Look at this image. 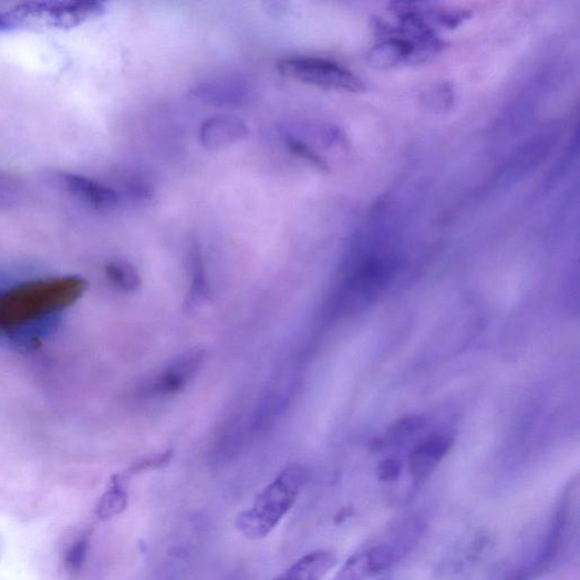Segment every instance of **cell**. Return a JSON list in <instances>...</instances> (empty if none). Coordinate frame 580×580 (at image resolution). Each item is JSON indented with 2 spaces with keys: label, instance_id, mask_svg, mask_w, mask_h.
<instances>
[{
  "label": "cell",
  "instance_id": "44dd1931",
  "mask_svg": "<svg viewBox=\"0 0 580 580\" xmlns=\"http://www.w3.org/2000/svg\"><path fill=\"white\" fill-rule=\"evenodd\" d=\"M20 187L12 177L0 174V208L12 207L19 200Z\"/></svg>",
  "mask_w": 580,
  "mask_h": 580
},
{
  "label": "cell",
  "instance_id": "7c38bea8",
  "mask_svg": "<svg viewBox=\"0 0 580 580\" xmlns=\"http://www.w3.org/2000/svg\"><path fill=\"white\" fill-rule=\"evenodd\" d=\"M452 439L445 435H432L420 444L411 455V472L415 478L427 477L450 452Z\"/></svg>",
  "mask_w": 580,
  "mask_h": 580
},
{
  "label": "cell",
  "instance_id": "9c48e42d",
  "mask_svg": "<svg viewBox=\"0 0 580 580\" xmlns=\"http://www.w3.org/2000/svg\"><path fill=\"white\" fill-rule=\"evenodd\" d=\"M52 182L69 196L92 209L108 211L120 206L118 193L92 178L72 173H56Z\"/></svg>",
  "mask_w": 580,
  "mask_h": 580
},
{
  "label": "cell",
  "instance_id": "7a4b0ae2",
  "mask_svg": "<svg viewBox=\"0 0 580 580\" xmlns=\"http://www.w3.org/2000/svg\"><path fill=\"white\" fill-rule=\"evenodd\" d=\"M426 528L420 516L406 517L353 553L332 580H367L393 569L418 545Z\"/></svg>",
  "mask_w": 580,
  "mask_h": 580
},
{
  "label": "cell",
  "instance_id": "ffe728a7",
  "mask_svg": "<svg viewBox=\"0 0 580 580\" xmlns=\"http://www.w3.org/2000/svg\"><path fill=\"white\" fill-rule=\"evenodd\" d=\"M87 552V541L85 539H80L72 543L68 549L64 557L65 569L75 574L82 569Z\"/></svg>",
  "mask_w": 580,
  "mask_h": 580
},
{
  "label": "cell",
  "instance_id": "5b68a950",
  "mask_svg": "<svg viewBox=\"0 0 580 580\" xmlns=\"http://www.w3.org/2000/svg\"><path fill=\"white\" fill-rule=\"evenodd\" d=\"M106 12L100 2H29L17 6L10 13L18 21L59 29L79 27Z\"/></svg>",
  "mask_w": 580,
  "mask_h": 580
},
{
  "label": "cell",
  "instance_id": "9a60e30c",
  "mask_svg": "<svg viewBox=\"0 0 580 580\" xmlns=\"http://www.w3.org/2000/svg\"><path fill=\"white\" fill-rule=\"evenodd\" d=\"M188 268L190 286L188 292V303L196 305L210 299V286L206 273V266L200 248L193 246L188 255Z\"/></svg>",
  "mask_w": 580,
  "mask_h": 580
},
{
  "label": "cell",
  "instance_id": "ac0fdd59",
  "mask_svg": "<svg viewBox=\"0 0 580 580\" xmlns=\"http://www.w3.org/2000/svg\"><path fill=\"white\" fill-rule=\"evenodd\" d=\"M282 141L286 145V148L301 160L310 164L312 167L321 172L329 170L325 160L314 151V148H311L310 145L293 138H282Z\"/></svg>",
  "mask_w": 580,
  "mask_h": 580
},
{
  "label": "cell",
  "instance_id": "4fadbf2b",
  "mask_svg": "<svg viewBox=\"0 0 580 580\" xmlns=\"http://www.w3.org/2000/svg\"><path fill=\"white\" fill-rule=\"evenodd\" d=\"M330 550H315L298 559L272 580H321L336 565Z\"/></svg>",
  "mask_w": 580,
  "mask_h": 580
},
{
  "label": "cell",
  "instance_id": "d4e9b609",
  "mask_svg": "<svg viewBox=\"0 0 580 580\" xmlns=\"http://www.w3.org/2000/svg\"><path fill=\"white\" fill-rule=\"evenodd\" d=\"M15 22L10 15V13H0V30L9 29L10 27L14 25Z\"/></svg>",
  "mask_w": 580,
  "mask_h": 580
},
{
  "label": "cell",
  "instance_id": "8fae6325",
  "mask_svg": "<svg viewBox=\"0 0 580 580\" xmlns=\"http://www.w3.org/2000/svg\"><path fill=\"white\" fill-rule=\"evenodd\" d=\"M396 272V263L391 259H369L364 261L349 280L353 294L371 296L386 286Z\"/></svg>",
  "mask_w": 580,
  "mask_h": 580
},
{
  "label": "cell",
  "instance_id": "e0dca14e",
  "mask_svg": "<svg viewBox=\"0 0 580 580\" xmlns=\"http://www.w3.org/2000/svg\"><path fill=\"white\" fill-rule=\"evenodd\" d=\"M105 271L110 281L124 293H134L141 286L139 275L128 262H110Z\"/></svg>",
  "mask_w": 580,
  "mask_h": 580
},
{
  "label": "cell",
  "instance_id": "cb8c5ba5",
  "mask_svg": "<svg viewBox=\"0 0 580 580\" xmlns=\"http://www.w3.org/2000/svg\"><path fill=\"white\" fill-rule=\"evenodd\" d=\"M454 101V94L452 89L446 85H442L433 92L431 103L434 108L448 110L452 107Z\"/></svg>",
  "mask_w": 580,
  "mask_h": 580
},
{
  "label": "cell",
  "instance_id": "277c9868",
  "mask_svg": "<svg viewBox=\"0 0 580 580\" xmlns=\"http://www.w3.org/2000/svg\"><path fill=\"white\" fill-rule=\"evenodd\" d=\"M279 73L317 87L359 93L365 90L364 82L353 72L335 62L318 58H289L281 60Z\"/></svg>",
  "mask_w": 580,
  "mask_h": 580
},
{
  "label": "cell",
  "instance_id": "6da1fadb",
  "mask_svg": "<svg viewBox=\"0 0 580 580\" xmlns=\"http://www.w3.org/2000/svg\"><path fill=\"white\" fill-rule=\"evenodd\" d=\"M87 282L79 276L45 277L24 281L0 292V335L41 327L74 305Z\"/></svg>",
  "mask_w": 580,
  "mask_h": 580
},
{
  "label": "cell",
  "instance_id": "603a6c76",
  "mask_svg": "<svg viewBox=\"0 0 580 580\" xmlns=\"http://www.w3.org/2000/svg\"><path fill=\"white\" fill-rule=\"evenodd\" d=\"M401 472L402 464L398 460L386 459L379 465L376 475L381 481H394L400 477Z\"/></svg>",
  "mask_w": 580,
  "mask_h": 580
},
{
  "label": "cell",
  "instance_id": "2e32d148",
  "mask_svg": "<svg viewBox=\"0 0 580 580\" xmlns=\"http://www.w3.org/2000/svg\"><path fill=\"white\" fill-rule=\"evenodd\" d=\"M128 503L125 475H116L111 489L102 498L96 515L101 519H111L122 514Z\"/></svg>",
  "mask_w": 580,
  "mask_h": 580
},
{
  "label": "cell",
  "instance_id": "30bf717a",
  "mask_svg": "<svg viewBox=\"0 0 580 580\" xmlns=\"http://www.w3.org/2000/svg\"><path fill=\"white\" fill-rule=\"evenodd\" d=\"M248 125L237 117L215 116L205 121L200 127V141L209 152H221L231 145L247 139Z\"/></svg>",
  "mask_w": 580,
  "mask_h": 580
},
{
  "label": "cell",
  "instance_id": "52a82bcc",
  "mask_svg": "<svg viewBox=\"0 0 580 580\" xmlns=\"http://www.w3.org/2000/svg\"><path fill=\"white\" fill-rule=\"evenodd\" d=\"M204 359L205 353L200 350H191L182 354L145 382L142 389L143 393L155 397H166L180 393L188 382L197 375Z\"/></svg>",
  "mask_w": 580,
  "mask_h": 580
},
{
  "label": "cell",
  "instance_id": "5bb4252c",
  "mask_svg": "<svg viewBox=\"0 0 580 580\" xmlns=\"http://www.w3.org/2000/svg\"><path fill=\"white\" fill-rule=\"evenodd\" d=\"M281 138H293L301 141L311 148L313 144L331 145L340 142L342 134L336 128L309 121L284 122L278 126Z\"/></svg>",
  "mask_w": 580,
  "mask_h": 580
},
{
  "label": "cell",
  "instance_id": "8992f818",
  "mask_svg": "<svg viewBox=\"0 0 580 580\" xmlns=\"http://www.w3.org/2000/svg\"><path fill=\"white\" fill-rule=\"evenodd\" d=\"M193 100L222 108H247L258 102V90L237 79H219L199 83L189 91Z\"/></svg>",
  "mask_w": 580,
  "mask_h": 580
},
{
  "label": "cell",
  "instance_id": "3957f363",
  "mask_svg": "<svg viewBox=\"0 0 580 580\" xmlns=\"http://www.w3.org/2000/svg\"><path fill=\"white\" fill-rule=\"evenodd\" d=\"M305 478L300 465H290L280 472L253 504L237 515L235 526L239 534L251 541L269 537L297 504Z\"/></svg>",
  "mask_w": 580,
  "mask_h": 580
},
{
  "label": "cell",
  "instance_id": "d6986e66",
  "mask_svg": "<svg viewBox=\"0 0 580 580\" xmlns=\"http://www.w3.org/2000/svg\"><path fill=\"white\" fill-rule=\"evenodd\" d=\"M423 424L424 423L420 417L410 416L402 418L390 427L386 437H389L390 442L394 444H402L418 431Z\"/></svg>",
  "mask_w": 580,
  "mask_h": 580
},
{
  "label": "cell",
  "instance_id": "7402d4cb",
  "mask_svg": "<svg viewBox=\"0 0 580 580\" xmlns=\"http://www.w3.org/2000/svg\"><path fill=\"white\" fill-rule=\"evenodd\" d=\"M173 457V452L167 450L164 454L157 455L155 457L145 458L139 463H136L134 466L131 467L130 473H141L143 470H149L154 468H158L162 466H165Z\"/></svg>",
  "mask_w": 580,
  "mask_h": 580
},
{
  "label": "cell",
  "instance_id": "ba28073f",
  "mask_svg": "<svg viewBox=\"0 0 580 580\" xmlns=\"http://www.w3.org/2000/svg\"><path fill=\"white\" fill-rule=\"evenodd\" d=\"M384 30V29H381ZM386 37L367 54L369 64L376 70H392L403 64H420L432 56L413 40L384 30Z\"/></svg>",
  "mask_w": 580,
  "mask_h": 580
}]
</instances>
